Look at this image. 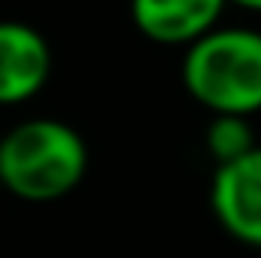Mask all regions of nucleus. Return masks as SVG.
<instances>
[{"label":"nucleus","instance_id":"1","mask_svg":"<svg viewBox=\"0 0 261 258\" xmlns=\"http://www.w3.org/2000/svg\"><path fill=\"white\" fill-rule=\"evenodd\" d=\"M89 149L63 119H23L0 136V186L20 202H57L83 182Z\"/></svg>","mask_w":261,"mask_h":258},{"label":"nucleus","instance_id":"2","mask_svg":"<svg viewBox=\"0 0 261 258\" xmlns=\"http://www.w3.org/2000/svg\"><path fill=\"white\" fill-rule=\"evenodd\" d=\"M182 86L212 116H245L261 110V30L215 27L185 46Z\"/></svg>","mask_w":261,"mask_h":258},{"label":"nucleus","instance_id":"3","mask_svg":"<svg viewBox=\"0 0 261 258\" xmlns=\"http://www.w3.org/2000/svg\"><path fill=\"white\" fill-rule=\"evenodd\" d=\"M208 205L222 232L248 248H261V146L228 166H215Z\"/></svg>","mask_w":261,"mask_h":258},{"label":"nucleus","instance_id":"4","mask_svg":"<svg viewBox=\"0 0 261 258\" xmlns=\"http://www.w3.org/2000/svg\"><path fill=\"white\" fill-rule=\"evenodd\" d=\"M53 73V50L30 23L0 20V106L40 96Z\"/></svg>","mask_w":261,"mask_h":258},{"label":"nucleus","instance_id":"5","mask_svg":"<svg viewBox=\"0 0 261 258\" xmlns=\"http://www.w3.org/2000/svg\"><path fill=\"white\" fill-rule=\"evenodd\" d=\"M228 0H129L133 27L159 46H192L215 30Z\"/></svg>","mask_w":261,"mask_h":258},{"label":"nucleus","instance_id":"6","mask_svg":"<svg viewBox=\"0 0 261 258\" xmlns=\"http://www.w3.org/2000/svg\"><path fill=\"white\" fill-rule=\"evenodd\" d=\"M255 129L245 116H212L205 126V149L215 159V166L238 162L255 149Z\"/></svg>","mask_w":261,"mask_h":258},{"label":"nucleus","instance_id":"7","mask_svg":"<svg viewBox=\"0 0 261 258\" xmlns=\"http://www.w3.org/2000/svg\"><path fill=\"white\" fill-rule=\"evenodd\" d=\"M231 7H242V10L248 13H261V0H228Z\"/></svg>","mask_w":261,"mask_h":258}]
</instances>
